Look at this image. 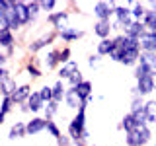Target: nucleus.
Here are the masks:
<instances>
[{
  "mask_svg": "<svg viewBox=\"0 0 156 146\" xmlns=\"http://www.w3.org/2000/svg\"><path fill=\"white\" fill-rule=\"evenodd\" d=\"M23 74H26L29 80H41L43 76H45V72H43V68L39 66V61L35 57H29L26 62H23Z\"/></svg>",
  "mask_w": 156,
  "mask_h": 146,
  "instance_id": "nucleus-14",
  "label": "nucleus"
},
{
  "mask_svg": "<svg viewBox=\"0 0 156 146\" xmlns=\"http://www.w3.org/2000/svg\"><path fill=\"white\" fill-rule=\"evenodd\" d=\"M65 105H66V109H72L74 113H76L78 109H80L82 101H80V97L76 96L74 88H68V92H66V97H65Z\"/></svg>",
  "mask_w": 156,
  "mask_h": 146,
  "instance_id": "nucleus-26",
  "label": "nucleus"
},
{
  "mask_svg": "<svg viewBox=\"0 0 156 146\" xmlns=\"http://www.w3.org/2000/svg\"><path fill=\"white\" fill-rule=\"evenodd\" d=\"M47 133L51 134L55 140H58L62 136V130H61V127H58L57 121H47Z\"/></svg>",
  "mask_w": 156,
  "mask_h": 146,
  "instance_id": "nucleus-34",
  "label": "nucleus"
},
{
  "mask_svg": "<svg viewBox=\"0 0 156 146\" xmlns=\"http://www.w3.org/2000/svg\"><path fill=\"white\" fill-rule=\"evenodd\" d=\"M78 70H80V66H78V61H74V58H72L70 62H66V64H61V66H58V70L55 72V74H57V80L66 82L68 78L74 74V72H78Z\"/></svg>",
  "mask_w": 156,
  "mask_h": 146,
  "instance_id": "nucleus-21",
  "label": "nucleus"
},
{
  "mask_svg": "<svg viewBox=\"0 0 156 146\" xmlns=\"http://www.w3.org/2000/svg\"><path fill=\"white\" fill-rule=\"evenodd\" d=\"M115 0H98V2L92 4V14H94L96 22H111L115 16Z\"/></svg>",
  "mask_w": 156,
  "mask_h": 146,
  "instance_id": "nucleus-8",
  "label": "nucleus"
},
{
  "mask_svg": "<svg viewBox=\"0 0 156 146\" xmlns=\"http://www.w3.org/2000/svg\"><path fill=\"white\" fill-rule=\"evenodd\" d=\"M146 103V99L144 97H140V96H136V97H131V103H129V111H139V109H143Z\"/></svg>",
  "mask_w": 156,
  "mask_h": 146,
  "instance_id": "nucleus-37",
  "label": "nucleus"
},
{
  "mask_svg": "<svg viewBox=\"0 0 156 146\" xmlns=\"http://www.w3.org/2000/svg\"><path fill=\"white\" fill-rule=\"evenodd\" d=\"M144 113H146V123L150 127H156V99L148 97L144 103Z\"/></svg>",
  "mask_w": 156,
  "mask_h": 146,
  "instance_id": "nucleus-27",
  "label": "nucleus"
},
{
  "mask_svg": "<svg viewBox=\"0 0 156 146\" xmlns=\"http://www.w3.org/2000/svg\"><path fill=\"white\" fill-rule=\"evenodd\" d=\"M152 127L150 125H144V127H139V129L131 130V133H125L123 140H125V146H146L152 142Z\"/></svg>",
  "mask_w": 156,
  "mask_h": 146,
  "instance_id": "nucleus-7",
  "label": "nucleus"
},
{
  "mask_svg": "<svg viewBox=\"0 0 156 146\" xmlns=\"http://www.w3.org/2000/svg\"><path fill=\"white\" fill-rule=\"evenodd\" d=\"M146 10H148V8H146L144 2H139V0H135L133 6H131V14H133V19H135V22H143Z\"/></svg>",
  "mask_w": 156,
  "mask_h": 146,
  "instance_id": "nucleus-29",
  "label": "nucleus"
},
{
  "mask_svg": "<svg viewBox=\"0 0 156 146\" xmlns=\"http://www.w3.org/2000/svg\"><path fill=\"white\" fill-rule=\"evenodd\" d=\"M143 23H144L146 31H152V33H156V12H154V10H146Z\"/></svg>",
  "mask_w": 156,
  "mask_h": 146,
  "instance_id": "nucleus-32",
  "label": "nucleus"
},
{
  "mask_svg": "<svg viewBox=\"0 0 156 146\" xmlns=\"http://www.w3.org/2000/svg\"><path fill=\"white\" fill-rule=\"evenodd\" d=\"M92 146H98V144H94V142H92Z\"/></svg>",
  "mask_w": 156,
  "mask_h": 146,
  "instance_id": "nucleus-46",
  "label": "nucleus"
},
{
  "mask_svg": "<svg viewBox=\"0 0 156 146\" xmlns=\"http://www.w3.org/2000/svg\"><path fill=\"white\" fill-rule=\"evenodd\" d=\"M135 86H136V90H139V96L144 97V99L156 92V80H154L152 74L136 76V78H135Z\"/></svg>",
  "mask_w": 156,
  "mask_h": 146,
  "instance_id": "nucleus-11",
  "label": "nucleus"
},
{
  "mask_svg": "<svg viewBox=\"0 0 156 146\" xmlns=\"http://www.w3.org/2000/svg\"><path fill=\"white\" fill-rule=\"evenodd\" d=\"M100 62H101V57L98 55V53H90V55L86 57V64H88V68H92V70L100 66Z\"/></svg>",
  "mask_w": 156,
  "mask_h": 146,
  "instance_id": "nucleus-38",
  "label": "nucleus"
},
{
  "mask_svg": "<svg viewBox=\"0 0 156 146\" xmlns=\"http://www.w3.org/2000/svg\"><path fill=\"white\" fill-rule=\"evenodd\" d=\"M152 146H156V140H154V142H152Z\"/></svg>",
  "mask_w": 156,
  "mask_h": 146,
  "instance_id": "nucleus-45",
  "label": "nucleus"
},
{
  "mask_svg": "<svg viewBox=\"0 0 156 146\" xmlns=\"http://www.w3.org/2000/svg\"><path fill=\"white\" fill-rule=\"evenodd\" d=\"M92 33H94V37H98V41L111 39L115 35L113 23H111V22H94V26H92Z\"/></svg>",
  "mask_w": 156,
  "mask_h": 146,
  "instance_id": "nucleus-17",
  "label": "nucleus"
},
{
  "mask_svg": "<svg viewBox=\"0 0 156 146\" xmlns=\"http://www.w3.org/2000/svg\"><path fill=\"white\" fill-rule=\"evenodd\" d=\"M148 125L146 123V113H144V107L139 111H127V113L121 117V121L117 123L115 129L119 133H131V130L139 129V127H144Z\"/></svg>",
  "mask_w": 156,
  "mask_h": 146,
  "instance_id": "nucleus-4",
  "label": "nucleus"
},
{
  "mask_svg": "<svg viewBox=\"0 0 156 146\" xmlns=\"http://www.w3.org/2000/svg\"><path fill=\"white\" fill-rule=\"evenodd\" d=\"M88 105L82 103L80 109L72 115V119L68 121L66 125V134L70 136L72 142H78V140H84V142H90V130H88V117H86Z\"/></svg>",
  "mask_w": 156,
  "mask_h": 146,
  "instance_id": "nucleus-2",
  "label": "nucleus"
},
{
  "mask_svg": "<svg viewBox=\"0 0 156 146\" xmlns=\"http://www.w3.org/2000/svg\"><path fill=\"white\" fill-rule=\"evenodd\" d=\"M66 92H68L66 82H62V80H55V84H53V101H57V103H65Z\"/></svg>",
  "mask_w": 156,
  "mask_h": 146,
  "instance_id": "nucleus-24",
  "label": "nucleus"
},
{
  "mask_svg": "<svg viewBox=\"0 0 156 146\" xmlns=\"http://www.w3.org/2000/svg\"><path fill=\"white\" fill-rule=\"evenodd\" d=\"M8 62H10V57L6 55V53L0 51V66H8Z\"/></svg>",
  "mask_w": 156,
  "mask_h": 146,
  "instance_id": "nucleus-42",
  "label": "nucleus"
},
{
  "mask_svg": "<svg viewBox=\"0 0 156 146\" xmlns=\"http://www.w3.org/2000/svg\"><path fill=\"white\" fill-rule=\"evenodd\" d=\"M111 51H113V37H111V39H104V41H98L94 53H98L101 58H105V57H109Z\"/></svg>",
  "mask_w": 156,
  "mask_h": 146,
  "instance_id": "nucleus-28",
  "label": "nucleus"
},
{
  "mask_svg": "<svg viewBox=\"0 0 156 146\" xmlns=\"http://www.w3.org/2000/svg\"><path fill=\"white\" fill-rule=\"evenodd\" d=\"M27 136V127H26V121H14L12 125L8 127V133H6V138L10 142L14 140H22Z\"/></svg>",
  "mask_w": 156,
  "mask_h": 146,
  "instance_id": "nucleus-19",
  "label": "nucleus"
},
{
  "mask_svg": "<svg viewBox=\"0 0 156 146\" xmlns=\"http://www.w3.org/2000/svg\"><path fill=\"white\" fill-rule=\"evenodd\" d=\"M139 61H144L152 70H156V53H140Z\"/></svg>",
  "mask_w": 156,
  "mask_h": 146,
  "instance_id": "nucleus-39",
  "label": "nucleus"
},
{
  "mask_svg": "<svg viewBox=\"0 0 156 146\" xmlns=\"http://www.w3.org/2000/svg\"><path fill=\"white\" fill-rule=\"evenodd\" d=\"M72 61V49L70 47H61V64H66V62Z\"/></svg>",
  "mask_w": 156,
  "mask_h": 146,
  "instance_id": "nucleus-40",
  "label": "nucleus"
},
{
  "mask_svg": "<svg viewBox=\"0 0 156 146\" xmlns=\"http://www.w3.org/2000/svg\"><path fill=\"white\" fill-rule=\"evenodd\" d=\"M33 94V88H31V84L29 82H22L18 88H16V92H14L12 96V101L16 103V107H20V105H23V103H27V99H29V96Z\"/></svg>",
  "mask_w": 156,
  "mask_h": 146,
  "instance_id": "nucleus-18",
  "label": "nucleus"
},
{
  "mask_svg": "<svg viewBox=\"0 0 156 146\" xmlns=\"http://www.w3.org/2000/svg\"><path fill=\"white\" fill-rule=\"evenodd\" d=\"M72 146H92V142H84V140H78V142H72Z\"/></svg>",
  "mask_w": 156,
  "mask_h": 146,
  "instance_id": "nucleus-44",
  "label": "nucleus"
},
{
  "mask_svg": "<svg viewBox=\"0 0 156 146\" xmlns=\"http://www.w3.org/2000/svg\"><path fill=\"white\" fill-rule=\"evenodd\" d=\"M16 6L20 10V16H22L23 27L33 26V14H31V8H29V0H16Z\"/></svg>",
  "mask_w": 156,
  "mask_h": 146,
  "instance_id": "nucleus-22",
  "label": "nucleus"
},
{
  "mask_svg": "<svg viewBox=\"0 0 156 146\" xmlns=\"http://www.w3.org/2000/svg\"><path fill=\"white\" fill-rule=\"evenodd\" d=\"M39 4H41V12L47 14V16L57 12L58 6H62V2H58V0H39Z\"/></svg>",
  "mask_w": 156,
  "mask_h": 146,
  "instance_id": "nucleus-33",
  "label": "nucleus"
},
{
  "mask_svg": "<svg viewBox=\"0 0 156 146\" xmlns=\"http://www.w3.org/2000/svg\"><path fill=\"white\" fill-rule=\"evenodd\" d=\"M140 39H133L127 33H115L113 35V51L109 53V61L121 66L135 68L140 58Z\"/></svg>",
  "mask_w": 156,
  "mask_h": 146,
  "instance_id": "nucleus-1",
  "label": "nucleus"
},
{
  "mask_svg": "<svg viewBox=\"0 0 156 146\" xmlns=\"http://www.w3.org/2000/svg\"><path fill=\"white\" fill-rule=\"evenodd\" d=\"M133 14H131V6H127L125 2H117L115 6V16L111 19L115 33H125L127 29L133 26Z\"/></svg>",
  "mask_w": 156,
  "mask_h": 146,
  "instance_id": "nucleus-6",
  "label": "nucleus"
},
{
  "mask_svg": "<svg viewBox=\"0 0 156 146\" xmlns=\"http://www.w3.org/2000/svg\"><path fill=\"white\" fill-rule=\"evenodd\" d=\"M14 109H16V103L12 101V97L2 96V103H0V125L6 123L8 117L14 113Z\"/></svg>",
  "mask_w": 156,
  "mask_h": 146,
  "instance_id": "nucleus-23",
  "label": "nucleus"
},
{
  "mask_svg": "<svg viewBox=\"0 0 156 146\" xmlns=\"http://www.w3.org/2000/svg\"><path fill=\"white\" fill-rule=\"evenodd\" d=\"M27 105H29V111H31V115H43V111H45V101H43L41 94H39V88L37 90H33V94L29 96L27 99Z\"/></svg>",
  "mask_w": 156,
  "mask_h": 146,
  "instance_id": "nucleus-20",
  "label": "nucleus"
},
{
  "mask_svg": "<svg viewBox=\"0 0 156 146\" xmlns=\"http://www.w3.org/2000/svg\"><path fill=\"white\" fill-rule=\"evenodd\" d=\"M86 31L80 27H74V26H66L62 31H58V41H62L66 47H70L72 43H78L80 39H84Z\"/></svg>",
  "mask_w": 156,
  "mask_h": 146,
  "instance_id": "nucleus-12",
  "label": "nucleus"
},
{
  "mask_svg": "<svg viewBox=\"0 0 156 146\" xmlns=\"http://www.w3.org/2000/svg\"><path fill=\"white\" fill-rule=\"evenodd\" d=\"M27 127V136H37L47 130V119L43 115H31V119L26 121Z\"/></svg>",
  "mask_w": 156,
  "mask_h": 146,
  "instance_id": "nucleus-15",
  "label": "nucleus"
},
{
  "mask_svg": "<svg viewBox=\"0 0 156 146\" xmlns=\"http://www.w3.org/2000/svg\"><path fill=\"white\" fill-rule=\"evenodd\" d=\"M0 29H10L14 33L23 29V22L16 6V0H0Z\"/></svg>",
  "mask_w": 156,
  "mask_h": 146,
  "instance_id": "nucleus-3",
  "label": "nucleus"
},
{
  "mask_svg": "<svg viewBox=\"0 0 156 146\" xmlns=\"http://www.w3.org/2000/svg\"><path fill=\"white\" fill-rule=\"evenodd\" d=\"M12 78H14V74L8 66H0V82H10Z\"/></svg>",
  "mask_w": 156,
  "mask_h": 146,
  "instance_id": "nucleus-41",
  "label": "nucleus"
},
{
  "mask_svg": "<svg viewBox=\"0 0 156 146\" xmlns=\"http://www.w3.org/2000/svg\"><path fill=\"white\" fill-rule=\"evenodd\" d=\"M16 47H18L16 33L10 31V29H0V51L6 53V55L12 58L14 53H16Z\"/></svg>",
  "mask_w": 156,
  "mask_h": 146,
  "instance_id": "nucleus-10",
  "label": "nucleus"
},
{
  "mask_svg": "<svg viewBox=\"0 0 156 146\" xmlns=\"http://www.w3.org/2000/svg\"><path fill=\"white\" fill-rule=\"evenodd\" d=\"M43 64V70H49V72H57L58 66H61V47H53L45 53L41 61Z\"/></svg>",
  "mask_w": 156,
  "mask_h": 146,
  "instance_id": "nucleus-13",
  "label": "nucleus"
},
{
  "mask_svg": "<svg viewBox=\"0 0 156 146\" xmlns=\"http://www.w3.org/2000/svg\"><path fill=\"white\" fill-rule=\"evenodd\" d=\"M18 111H20V113H23V115H26V113H31V111H29V105H27V103L20 105V107H18Z\"/></svg>",
  "mask_w": 156,
  "mask_h": 146,
  "instance_id": "nucleus-43",
  "label": "nucleus"
},
{
  "mask_svg": "<svg viewBox=\"0 0 156 146\" xmlns=\"http://www.w3.org/2000/svg\"><path fill=\"white\" fill-rule=\"evenodd\" d=\"M70 10H57V12H53V14H49V16L45 18V22L51 26L53 31H62L66 26H68V19H70Z\"/></svg>",
  "mask_w": 156,
  "mask_h": 146,
  "instance_id": "nucleus-9",
  "label": "nucleus"
},
{
  "mask_svg": "<svg viewBox=\"0 0 156 146\" xmlns=\"http://www.w3.org/2000/svg\"><path fill=\"white\" fill-rule=\"evenodd\" d=\"M74 92H76V96L80 97V101L84 105H90L92 101H94V84H92V80H88V78L82 84H78L74 88Z\"/></svg>",
  "mask_w": 156,
  "mask_h": 146,
  "instance_id": "nucleus-16",
  "label": "nucleus"
},
{
  "mask_svg": "<svg viewBox=\"0 0 156 146\" xmlns=\"http://www.w3.org/2000/svg\"><path fill=\"white\" fill-rule=\"evenodd\" d=\"M140 49H143V53H156V33L146 31L140 37Z\"/></svg>",
  "mask_w": 156,
  "mask_h": 146,
  "instance_id": "nucleus-25",
  "label": "nucleus"
},
{
  "mask_svg": "<svg viewBox=\"0 0 156 146\" xmlns=\"http://www.w3.org/2000/svg\"><path fill=\"white\" fill-rule=\"evenodd\" d=\"M57 41H58V33L53 31V29H49V31H43L39 37L29 39L27 45H26V49H27V53H29L31 57H35V55H39L41 51H45L47 47L55 45Z\"/></svg>",
  "mask_w": 156,
  "mask_h": 146,
  "instance_id": "nucleus-5",
  "label": "nucleus"
},
{
  "mask_svg": "<svg viewBox=\"0 0 156 146\" xmlns=\"http://www.w3.org/2000/svg\"><path fill=\"white\" fill-rule=\"evenodd\" d=\"M84 80H86V78H84V74H82V70H78V72H74V74L66 80V86L68 88H76L78 84H82Z\"/></svg>",
  "mask_w": 156,
  "mask_h": 146,
  "instance_id": "nucleus-35",
  "label": "nucleus"
},
{
  "mask_svg": "<svg viewBox=\"0 0 156 146\" xmlns=\"http://www.w3.org/2000/svg\"><path fill=\"white\" fill-rule=\"evenodd\" d=\"M61 113V103H57V101H49L45 105V111H43V117H45L47 121H53L55 117Z\"/></svg>",
  "mask_w": 156,
  "mask_h": 146,
  "instance_id": "nucleus-31",
  "label": "nucleus"
},
{
  "mask_svg": "<svg viewBox=\"0 0 156 146\" xmlns=\"http://www.w3.org/2000/svg\"><path fill=\"white\" fill-rule=\"evenodd\" d=\"M39 94H41V97H43V101H45V103L53 101V86L43 84L41 88H39Z\"/></svg>",
  "mask_w": 156,
  "mask_h": 146,
  "instance_id": "nucleus-36",
  "label": "nucleus"
},
{
  "mask_svg": "<svg viewBox=\"0 0 156 146\" xmlns=\"http://www.w3.org/2000/svg\"><path fill=\"white\" fill-rule=\"evenodd\" d=\"M127 35L129 37H133V39H140L146 33V27H144V23L143 22H133V26H131L129 29H127Z\"/></svg>",
  "mask_w": 156,
  "mask_h": 146,
  "instance_id": "nucleus-30",
  "label": "nucleus"
}]
</instances>
